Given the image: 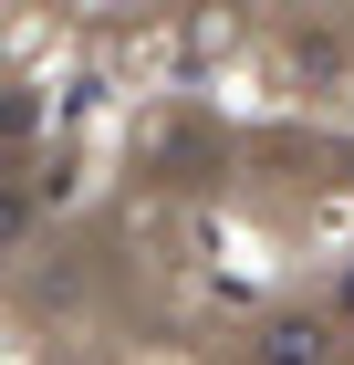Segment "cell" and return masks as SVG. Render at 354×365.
<instances>
[{"instance_id": "1", "label": "cell", "mask_w": 354, "mask_h": 365, "mask_svg": "<svg viewBox=\"0 0 354 365\" xmlns=\"http://www.w3.org/2000/svg\"><path fill=\"white\" fill-rule=\"evenodd\" d=\"M250 365H333V324L323 313H281L250 334Z\"/></svg>"}, {"instance_id": "2", "label": "cell", "mask_w": 354, "mask_h": 365, "mask_svg": "<svg viewBox=\"0 0 354 365\" xmlns=\"http://www.w3.org/2000/svg\"><path fill=\"white\" fill-rule=\"evenodd\" d=\"M333 324H354V261L333 272Z\"/></svg>"}]
</instances>
